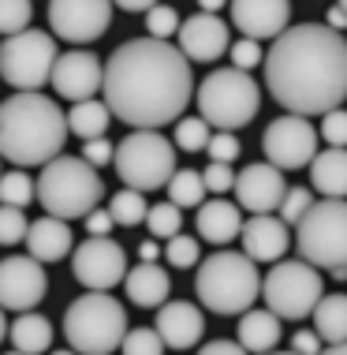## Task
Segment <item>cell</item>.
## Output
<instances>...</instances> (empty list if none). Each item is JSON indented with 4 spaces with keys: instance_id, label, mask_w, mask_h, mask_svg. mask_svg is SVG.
<instances>
[{
    "instance_id": "obj_53",
    "label": "cell",
    "mask_w": 347,
    "mask_h": 355,
    "mask_svg": "<svg viewBox=\"0 0 347 355\" xmlns=\"http://www.w3.org/2000/svg\"><path fill=\"white\" fill-rule=\"evenodd\" d=\"M8 329H12V325H8V318H4V306H0V344H4V337H8Z\"/></svg>"
},
{
    "instance_id": "obj_42",
    "label": "cell",
    "mask_w": 347,
    "mask_h": 355,
    "mask_svg": "<svg viewBox=\"0 0 347 355\" xmlns=\"http://www.w3.org/2000/svg\"><path fill=\"white\" fill-rule=\"evenodd\" d=\"M206 153H209V161H228V165H231V161L243 153V142L235 139V131H217V128H213Z\"/></svg>"
},
{
    "instance_id": "obj_35",
    "label": "cell",
    "mask_w": 347,
    "mask_h": 355,
    "mask_svg": "<svg viewBox=\"0 0 347 355\" xmlns=\"http://www.w3.org/2000/svg\"><path fill=\"white\" fill-rule=\"evenodd\" d=\"M165 258H168V266L172 270H198V258H202V243H198V236H183L176 232L165 243Z\"/></svg>"
},
{
    "instance_id": "obj_1",
    "label": "cell",
    "mask_w": 347,
    "mask_h": 355,
    "mask_svg": "<svg viewBox=\"0 0 347 355\" xmlns=\"http://www.w3.org/2000/svg\"><path fill=\"white\" fill-rule=\"evenodd\" d=\"M105 101L127 128H165L195 98V71L179 45L165 37H131L105 64Z\"/></svg>"
},
{
    "instance_id": "obj_15",
    "label": "cell",
    "mask_w": 347,
    "mask_h": 355,
    "mask_svg": "<svg viewBox=\"0 0 347 355\" xmlns=\"http://www.w3.org/2000/svg\"><path fill=\"white\" fill-rule=\"evenodd\" d=\"M49 292L45 262L34 254H8L0 258V306L4 311H34Z\"/></svg>"
},
{
    "instance_id": "obj_51",
    "label": "cell",
    "mask_w": 347,
    "mask_h": 355,
    "mask_svg": "<svg viewBox=\"0 0 347 355\" xmlns=\"http://www.w3.org/2000/svg\"><path fill=\"white\" fill-rule=\"evenodd\" d=\"M139 258H142V262H157V258H161V247H157V239H146V243L139 247Z\"/></svg>"
},
{
    "instance_id": "obj_30",
    "label": "cell",
    "mask_w": 347,
    "mask_h": 355,
    "mask_svg": "<svg viewBox=\"0 0 347 355\" xmlns=\"http://www.w3.org/2000/svg\"><path fill=\"white\" fill-rule=\"evenodd\" d=\"M168 198L179 209H198L206 202V180H202L198 168H176L168 180Z\"/></svg>"
},
{
    "instance_id": "obj_28",
    "label": "cell",
    "mask_w": 347,
    "mask_h": 355,
    "mask_svg": "<svg viewBox=\"0 0 347 355\" xmlns=\"http://www.w3.org/2000/svg\"><path fill=\"white\" fill-rule=\"evenodd\" d=\"M314 329L321 333L325 348L347 340V295L344 292H332V295H321L314 306Z\"/></svg>"
},
{
    "instance_id": "obj_14",
    "label": "cell",
    "mask_w": 347,
    "mask_h": 355,
    "mask_svg": "<svg viewBox=\"0 0 347 355\" xmlns=\"http://www.w3.org/2000/svg\"><path fill=\"white\" fill-rule=\"evenodd\" d=\"M112 0H49V31L71 45H90L112 26Z\"/></svg>"
},
{
    "instance_id": "obj_50",
    "label": "cell",
    "mask_w": 347,
    "mask_h": 355,
    "mask_svg": "<svg viewBox=\"0 0 347 355\" xmlns=\"http://www.w3.org/2000/svg\"><path fill=\"white\" fill-rule=\"evenodd\" d=\"M325 23L332 26V31H347V8H329V15H325Z\"/></svg>"
},
{
    "instance_id": "obj_8",
    "label": "cell",
    "mask_w": 347,
    "mask_h": 355,
    "mask_svg": "<svg viewBox=\"0 0 347 355\" xmlns=\"http://www.w3.org/2000/svg\"><path fill=\"white\" fill-rule=\"evenodd\" d=\"M198 112L213 123L217 131H239L262 109V90L258 79L243 68H217L198 86Z\"/></svg>"
},
{
    "instance_id": "obj_10",
    "label": "cell",
    "mask_w": 347,
    "mask_h": 355,
    "mask_svg": "<svg viewBox=\"0 0 347 355\" xmlns=\"http://www.w3.org/2000/svg\"><path fill=\"white\" fill-rule=\"evenodd\" d=\"M321 273L306 258H281L273 270L262 277V303L276 311L284 322H303L314 314L317 300H321Z\"/></svg>"
},
{
    "instance_id": "obj_44",
    "label": "cell",
    "mask_w": 347,
    "mask_h": 355,
    "mask_svg": "<svg viewBox=\"0 0 347 355\" xmlns=\"http://www.w3.org/2000/svg\"><path fill=\"white\" fill-rule=\"evenodd\" d=\"M202 180H206V191H213V195H228L235 187V172H231L228 161H209L202 168Z\"/></svg>"
},
{
    "instance_id": "obj_49",
    "label": "cell",
    "mask_w": 347,
    "mask_h": 355,
    "mask_svg": "<svg viewBox=\"0 0 347 355\" xmlns=\"http://www.w3.org/2000/svg\"><path fill=\"white\" fill-rule=\"evenodd\" d=\"M120 12H131V15H139V12H150L153 4H161V0H112Z\"/></svg>"
},
{
    "instance_id": "obj_5",
    "label": "cell",
    "mask_w": 347,
    "mask_h": 355,
    "mask_svg": "<svg viewBox=\"0 0 347 355\" xmlns=\"http://www.w3.org/2000/svg\"><path fill=\"white\" fill-rule=\"evenodd\" d=\"M64 337L82 355H109L127 337V306L101 288H86L64 311Z\"/></svg>"
},
{
    "instance_id": "obj_34",
    "label": "cell",
    "mask_w": 347,
    "mask_h": 355,
    "mask_svg": "<svg viewBox=\"0 0 347 355\" xmlns=\"http://www.w3.org/2000/svg\"><path fill=\"white\" fill-rule=\"evenodd\" d=\"M146 228H150V236L153 239H172L183 228V214H179V206L172 202H157V206H150V214H146Z\"/></svg>"
},
{
    "instance_id": "obj_54",
    "label": "cell",
    "mask_w": 347,
    "mask_h": 355,
    "mask_svg": "<svg viewBox=\"0 0 347 355\" xmlns=\"http://www.w3.org/2000/svg\"><path fill=\"white\" fill-rule=\"evenodd\" d=\"M329 352H336V355H347V340H340V344H332Z\"/></svg>"
},
{
    "instance_id": "obj_43",
    "label": "cell",
    "mask_w": 347,
    "mask_h": 355,
    "mask_svg": "<svg viewBox=\"0 0 347 355\" xmlns=\"http://www.w3.org/2000/svg\"><path fill=\"white\" fill-rule=\"evenodd\" d=\"M321 139L329 142V146H347V109L344 105L321 112Z\"/></svg>"
},
{
    "instance_id": "obj_36",
    "label": "cell",
    "mask_w": 347,
    "mask_h": 355,
    "mask_svg": "<svg viewBox=\"0 0 347 355\" xmlns=\"http://www.w3.org/2000/svg\"><path fill=\"white\" fill-rule=\"evenodd\" d=\"M26 220L23 206H4L0 202V247H15V243H26Z\"/></svg>"
},
{
    "instance_id": "obj_38",
    "label": "cell",
    "mask_w": 347,
    "mask_h": 355,
    "mask_svg": "<svg viewBox=\"0 0 347 355\" xmlns=\"http://www.w3.org/2000/svg\"><path fill=\"white\" fill-rule=\"evenodd\" d=\"M34 19V4L30 0H0V34H19L26 31Z\"/></svg>"
},
{
    "instance_id": "obj_9",
    "label": "cell",
    "mask_w": 347,
    "mask_h": 355,
    "mask_svg": "<svg viewBox=\"0 0 347 355\" xmlns=\"http://www.w3.org/2000/svg\"><path fill=\"white\" fill-rule=\"evenodd\" d=\"M176 142L161 135V128H131V135L116 146L112 165L127 187L139 191H161L168 187L176 172Z\"/></svg>"
},
{
    "instance_id": "obj_12",
    "label": "cell",
    "mask_w": 347,
    "mask_h": 355,
    "mask_svg": "<svg viewBox=\"0 0 347 355\" xmlns=\"http://www.w3.org/2000/svg\"><path fill=\"white\" fill-rule=\"evenodd\" d=\"M262 153H265V161H273L284 172L310 168V161L317 153V128L306 116H299V112L276 116L262 135Z\"/></svg>"
},
{
    "instance_id": "obj_17",
    "label": "cell",
    "mask_w": 347,
    "mask_h": 355,
    "mask_svg": "<svg viewBox=\"0 0 347 355\" xmlns=\"http://www.w3.org/2000/svg\"><path fill=\"white\" fill-rule=\"evenodd\" d=\"M235 202L247 214H276L287 195L284 168H276L273 161H254L243 172H235Z\"/></svg>"
},
{
    "instance_id": "obj_45",
    "label": "cell",
    "mask_w": 347,
    "mask_h": 355,
    "mask_svg": "<svg viewBox=\"0 0 347 355\" xmlns=\"http://www.w3.org/2000/svg\"><path fill=\"white\" fill-rule=\"evenodd\" d=\"M82 157L90 161V165H112V157H116V146L109 142V135H98V139H82Z\"/></svg>"
},
{
    "instance_id": "obj_27",
    "label": "cell",
    "mask_w": 347,
    "mask_h": 355,
    "mask_svg": "<svg viewBox=\"0 0 347 355\" xmlns=\"http://www.w3.org/2000/svg\"><path fill=\"white\" fill-rule=\"evenodd\" d=\"M12 337V348L23 352V355H42L53 348V322L37 311H19V318L12 322L8 329Z\"/></svg>"
},
{
    "instance_id": "obj_16",
    "label": "cell",
    "mask_w": 347,
    "mask_h": 355,
    "mask_svg": "<svg viewBox=\"0 0 347 355\" xmlns=\"http://www.w3.org/2000/svg\"><path fill=\"white\" fill-rule=\"evenodd\" d=\"M49 86L56 90V98L67 101H86V98H98L101 86H105V60L90 49H71L60 53L53 64Z\"/></svg>"
},
{
    "instance_id": "obj_25",
    "label": "cell",
    "mask_w": 347,
    "mask_h": 355,
    "mask_svg": "<svg viewBox=\"0 0 347 355\" xmlns=\"http://www.w3.org/2000/svg\"><path fill=\"white\" fill-rule=\"evenodd\" d=\"M310 184L325 198H347V146H329L314 153Z\"/></svg>"
},
{
    "instance_id": "obj_55",
    "label": "cell",
    "mask_w": 347,
    "mask_h": 355,
    "mask_svg": "<svg viewBox=\"0 0 347 355\" xmlns=\"http://www.w3.org/2000/svg\"><path fill=\"white\" fill-rule=\"evenodd\" d=\"M340 8H347V0H340Z\"/></svg>"
},
{
    "instance_id": "obj_31",
    "label": "cell",
    "mask_w": 347,
    "mask_h": 355,
    "mask_svg": "<svg viewBox=\"0 0 347 355\" xmlns=\"http://www.w3.org/2000/svg\"><path fill=\"white\" fill-rule=\"evenodd\" d=\"M146 191H139V187H123V191H116V195L109 198V214L116 217V225H123V228H139L142 220H146L150 214V206H146Z\"/></svg>"
},
{
    "instance_id": "obj_21",
    "label": "cell",
    "mask_w": 347,
    "mask_h": 355,
    "mask_svg": "<svg viewBox=\"0 0 347 355\" xmlns=\"http://www.w3.org/2000/svg\"><path fill=\"white\" fill-rule=\"evenodd\" d=\"M157 333L165 337V344L172 352H187L202 344L206 337V318H202V306L187 303V300H165L157 306Z\"/></svg>"
},
{
    "instance_id": "obj_19",
    "label": "cell",
    "mask_w": 347,
    "mask_h": 355,
    "mask_svg": "<svg viewBox=\"0 0 347 355\" xmlns=\"http://www.w3.org/2000/svg\"><path fill=\"white\" fill-rule=\"evenodd\" d=\"M228 15L231 26L247 37L258 42H273L287 31V19H292V4L287 0H228Z\"/></svg>"
},
{
    "instance_id": "obj_33",
    "label": "cell",
    "mask_w": 347,
    "mask_h": 355,
    "mask_svg": "<svg viewBox=\"0 0 347 355\" xmlns=\"http://www.w3.org/2000/svg\"><path fill=\"white\" fill-rule=\"evenodd\" d=\"M37 198V180H30L23 168H12V172H0V202L4 206H30Z\"/></svg>"
},
{
    "instance_id": "obj_22",
    "label": "cell",
    "mask_w": 347,
    "mask_h": 355,
    "mask_svg": "<svg viewBox=\"0 0 347 355\" xmlns=\"http://www.w3.org/2000/svg\"><path fill=\"white\" fill-rule=\"evenodd\" d=\"M195 225H198V239H202V243H213V247L235 243L239 232H243V206H239V202H224V198L202 202L198 214H195Z\"/></svg>"
},
{
    "instance_id": "obj_23",
    "label": "cell",
    "mask_w": 347,
    "mask_h": 355,
    "mask_svg": "<svg viewBox=\"0 0 347 355\" xmlns=\"http://www.w3.org/2000/svg\"><path fill=\"white\" fill-rule=\"evenodd\" d=\"M71 243H75V232L67 225V217L45 214L30 220V228H26V251L37 262H60V258L71 254Z\"/></svg>"
},
{
    "instance_id": "obj_26",
    "label": "cell",
    "mask_w": 347,
    "mask_h": 355,
    "mask_svg": "<svg viewBox=\"0 0 347 355\" xmlns=\"http://www.w3.org/2000/svg\"><path fill=\"white\" fill-rule=\"evenodd\" d=\"M281 314L269 306H250L239 314V340L247 352H273L281 344Z\"/></svg>"
},
{
    "instance_id": "obj_48",
    "label": "cell",
    "mask_w": 347,
    "mask_h": 355,
    "mask_svg": "<svg viewBox=\"0 0 347 355\" xmlns=\"http://www.w3.org/2000/svg\"><path fill=\"white\" fill-rule=\"evenodd\" d=\"M202 352H206V355H220V352L239 355V352H247V348H243V340H209V344H202Z\"/></svg>"
},
{
    "instance_id": "obj_41",
    "label": "cell",
    "mask_w": 347,
    "mask_h": 355,
    "mask_svg": "<svg viewBox=\"0 0 347 355\" xmlns=\"http://www.w3.org/2000/svg\"><path fill=\"white\" fill-rule=\"evenodd\" d=\"M310 206H314V191H310V187H287V195H284V202H281V209H276V214H281L287 225H299Z\"/></svg>"
},
{
    "instance_id": "obj_37",
    "label": "cell",
    "mask_w": 347,
    "mask_h": 355,
    "mask_svg": "<svg viewBox=\"0 0 347 355\" xmlns=\"http://www.w3.org/2000/svg\"><path fill=\"white\" fill-rule=\"evenodd\" d=\"M120 348L127 352V355H161L168 344H165V337L157 333V325H153V329L139 325V329H127V337H123Z\"/></svg>"
},
{
    "instance_id": "obj_4",
    "label": "cell",
    "mask_w": 347,
    "mask_h": 355,
    "mask_svg": "<svg viewBox=\"0 0 347 355\" xmlns=\"http://www.w3.org/2000/svg\"><path fill=\"white\" fill-rule=\"evenodd\" d=\"M195 292L206 311L220 314V318H235V314L250 311L262 295V273L258 262L247 251H213L198 262L195 273Z\"/></svg>"
},
{
    "instance_id": "obj_7",
    "label": "cell",
    "mask_w": 347,
    "mask_h": 355,
    "mask_svg": "<svg viewBox=\"0 0 347 355\" xmlns=\"http://www.w3.org/2000/svg\"><path fill=\"white\" fill-rule=\"evenodd\" d=\"M299 258L347 281V198H321L295 225Z\"/></svg>"
},
{
    "instance_id": "obj_32",
    "label": "cell",
    "mask_w": 347,
    "mask_h": 355,
    "mask_svg": "<svg viewBox=\"0 0 347 355\" xmlns=\"http://www.w3.org/2000/svg\"><path fill=\"white\" fill-rule=\"evenodd\" d=\"M209 135H213V123L198 112V116H179L176 120L172 142H176V150H183V153H206Z\"/></svg>"
},
{
    "instance_id": "obj_11",
    "label": "cell",
    "mask_w": 347,
    "mask_h": 355,
    "mask_svg": "<svg viewBox=\"0 0 347 355\" xmlns=\"http://www.w3.org/2000/svg\"><path fill=\"white\" fill-rule=\"evenodd\" d=\"M56 34L49 31H19L0 42V79L12 90H42L56 64Z\"/></svg>"
},
{
    "instance_id": "obj_39",
    "label": "cell",
    "mask_w": 347,
    "mask_h": 355,
    "mask_svg": "<svg viewBox=\"0 0 347 355\" xmlns=\"http://www.w3.org/2000/svg\"><path fill=\"white\" fill-rule=\"evenodd\" d=\"M179 23H183V19L176 15V8H172V4H153L146 12V34L150 37H165V42H168L172 34H179Z\"/></svg>"
},
{
    "instance_id": "obj_46",
    "label": "cell",
    "mask_w": 347,
    "mask_h": 355,
    "mask_svg": "<svg viewBox=\"0 0 347 355\" xmlns=\"http://www.w3.org/2000/svg\"><path fill=\"white\" fill-rule=\"evenodd\" d=\"M82 220H86V236H109L112 225H116V217L109 214V209H98V206H94Z\"/></svg>"
},
{
    "instance_id": "obj_13",
    "label": "cell",
    "mask_w": 347,
    "mask_h": 355,
    "mask_svg": "<svg viewBox=\"0 0 347 355\" xmlns=\"http://www.w3.org/2000/svg\"><path fill=\"white\" fill-rule=\"evenodd\" d=\"M127 251L116 243L112 236H86L71 254V277L82 288H101L112 292L116 284H123L127 277Z\"/></svg>"
},
{
    "instance_id": "obj_24",
    "label": "cell",
    "mask_w": 347,
    "mask_h": 355,
    "mask_svg": "<svg viewBox=\"0 0 347 355\" xmlns=\"http://www.w3.org/2000/svg\"><path fill=\"white\" fill-rule=\"evenodd\" d=\"M123 288H127V300L134 306H161L172 292V277L165 266L139 258V266L127 270V277H123Z\"/></svg>"
},
{
    "instance_id": "obj_6",
    "label": "cell",
    "mask_w": 347,
    "mask_h": 355,
    "mask_svg": "<svg viewBox=\"0 0 347 355\" xmlns=\"http://www.w3.org/2000/svg\"><path fill=\"white\" fill-rule=\"evenodd\" d=\"M105 184L98 176V165H90L86 157H71V153H56L53 161L42 165L37 176V202L45 214L56 217H86L94 206H101Z\"/></svg>"
},
{
    "instance_id": "obj_40",
    "label": "cell",
    "mask_w": 347,
    "mask_h": 355,
    "mask_svg": "<svg viewBox=\"0 0 347 355\" xmlns=\"http://www.w3.org/2000/svg\"><path fill=\"white\" fill-rule=\"evenodd\" d=\"M228 56H231V68H243V71H254L258 64H265L262 42H258V37H247V34L228 45Z\"/></svg>"
},
{
    "instance_id": "obj_52",
    "label": "cell",
    "mask_w": 347,
    "mask_h": 355,
    "mask_svg": "<svg viewBox=\"0 0 347 355\" xmlns=\"http://www.w3.org/2000/svg\"><path fill=\"white\" fill-rule=\"evenodd\" d=\"M224 4H228V0H198V8H202V12H220Z\"/></svg>"
},
{
    "instance_id": "obj_47",
    "label": "cell",
    "mask_w": 347,
    "mask_h": 355,
    "mask_svg": "<svg viewBox=\"0 0 347 355\" xmlns=\"http://www.w3.org/2000/svg\"><path fill=\"white\" fill-rule=\"evenodd\" d=\"M325 348V340H321V333L317 329H299L295 337H292V352H303V355H317Z\"/></svg>"
},
{
    "instance_id": "obj_2",
    "label": "cell",
    "mask_w": 347,
    "mask_h": 355,
    "mask_svg": "<svg viewBox=\"0 0 347 355\" xmlns=\"http://www.w3.org/2000/svg\"><path fill=\"white\" fill-rule=\"evenodd\" d=\"M262 71L284 112L321 116L347 101V37L329 23H295L273 37Z\"/></svg>"
},
{
    "instance_id": "obj_29",
    "label": "cell",
    "mask_w": 347,
    "mask_h": 355,
    "mask_svg": "<svg viewBox=\"0 0 347 355\" xmlns=\"http://www.w3.org/2000/svg\"><path fill=\"white\" fill-rule=\"evenodd\" d=\"M109 120H112V109L105 98H86V101H75L71 112H67V123H71V135L79 139H98V135H109Z\"/></svg>"
},
{
    "instance_id": "obj_3",
    "label": "cell",
    "mask_w": 347,
    "mask_h": 355,
    "mask_svg": "<svg viewBox=\"0 0 347 355\" xmlns=\"http://www.w3.org/2000/svg\"><path fill=\"white\" fill-rule=\"evenodd\" d=\"M71 135L67 112L42 90H15L0 101V157L19 168L45 165Z\"/></svg>"
},
{
    "instance_id": "obj_18",
    "label": "cell",
    "mask_w": 347,
    "mask_h": 355,
    "mask_svg": "<svg viewBox=\"0 0 347 355\" xmlns=\"http://www.w3.org/2000/svg\"><path fill=\"white\" fill-rule=\"evenodd\" d=\"M176 37L190 64H213L228 53V23L217 12H198L183 19Z\"/></svg>"
},
{
    "instance_id": "obj_20",
    "label": "cell",
    "mask_w": 347,
    "mask_h": 355,
    "mask_svg": "<svg viewBox=\"0 0 347 355\" xmlns=\"http://www.w3.org/2000/svg\"><path fill=\"white\" fill-rule=\"evenodd\" d=\"M287 228L292 225H287L281 214H250V220H243L239 243H243V251L254 258V262H281L287 254V247L295 243Z\"/></svg>"
}]
</instances>
